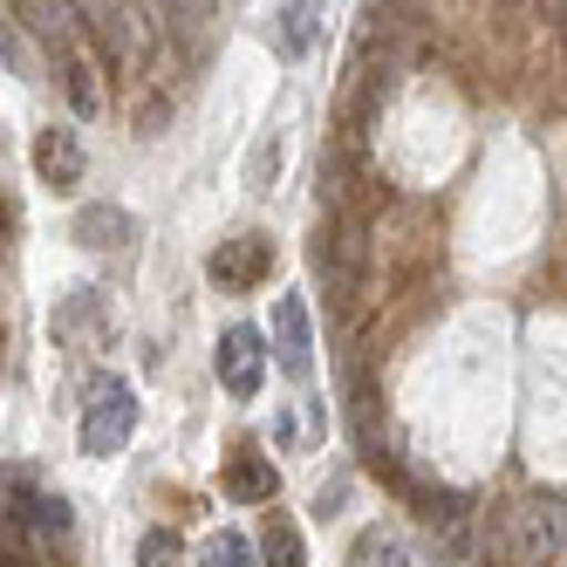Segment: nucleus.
Instances as JSON below:
<instances>
[{
    "instance_id": "1",
    "label": "nucleus",
    "mask_w": 567,
    "mask_h": 567,
    "mask_svg": "<svg viewBox=\"0 0 567 567\" xmlns=\"http://www.w3.org/2000/svg\"><path fill=\"white\" fill-rule=\"evenodd\" d=\"M485 554L499 567H547L567 554V513L560 499H519L499 513V526H485Z\"/></svg>"
},
{
    "instance_id": "2",
    "label": "nucleus",
    "mask_w": 567,
    "mask_h": 567,
    "mask_svg": "<svg viewBox=\"0 0 567 567\" xmlns=\"http://www.w3.org/2000/svg\"><path fill=\"white\" fill-rule=\"evenodd\" d=\"M315 267H321V280H329L336 301L355 295L362 267H370V233H362L355 213H329V226H321V239H315Z\"/></svg>"
},
{
    "instance_id": "3",
    "label": "nucleus",
    "mask_w": 567,
    "mask_h": 567,
    "mask_svg": "<svg viewBox=\"0 0 567 567\" xmlns=\"http://www.w3.org/2000/svg\"><path fill=\"white\" fill-rule=\"evenodd\" d=\"M131 431H137V390L116 383V377L96 383L90 403H83V452L110 458V452H124V444H131Z\"/></svg>"
},
{
    "instance_id": "4",
    "label": "nucleus",
    "mask_w": 567,
    "mask_h": 567,
    "mask_svg": "<svg viewBox=\"0 0 567 567\" xmlns=\"http://www.w3.org/2000/svg\"><path fill=\"white\" fill-rule=\"evenodd\" d=\"M267 274H274V239H267V233L219 239V247L206 254V280H213L219 295H254Z\"/></svg>"
},
{
    "instance_id": "5",
    "label": "nucleus",
    "mask_w": 567,
    "mask_h": 567,
    "mask_svg": "<svg viewBox=\"0 0 567 567\" xmlns=\"http://www.w3.org/2000/svg\"><path fill=\"white\" fill-rule=\"evenodd\" d=\"M213 370H219V383L233 390V396H254L260 390V377H267V336L260 329H226L219 336V349H213Z\"/></svg>"
},
{
    "instance_id": "6",
    "label": "nucleus",
    "mask_w": 567,
    "mask_h": 567,
    "mask_svg": "<svg viewBox=\"0 0 567 567\" xmlns=\"http://www.w3.org/2000/svg\"><path fill=\"white\" fill-rule=\"evenodd\" d=\"M83 172H90V157H83V137H75L69 124L34 131V178H42L49 192H75Z\"/></svg>"
},
{
    "instance_id": "7",
    "label": "nucleus",
    "mask_w": 567,
    "mask_h": 567,
    "mask_svg": "<svg viewBox=\"0 0 567 567\" xmlns=\"http://www.w3.org/2000/svg\"><path fill=\"white\" fill-rule=\"evenodd\" d=\"M274 349H280V370H288L295 383L315 370V336H308V301L301 295L274 301Z\"/></svg>"
},
{
    "instance_id": "8",
    "label": "nucleus",
    "mask_w": 567,
    "mask_h": 567,
    "mask_svg": "<svg viewBox=\"0 0 567 567\" xmlns=\"http://www.w3.org/2000/svg\"><path fill=\"white\" fill-rule=\"evenodd\" d=\"M131 233H137V219H131L124 206H110V198H96V206H83V213H75V226H69V239H75V247H90V254L131 247Z\"/></svg>"
},
{
    "instance_id": "9",
    "label": "nucleus",
    "mask_w": 567,
    "mask_h": 567,
    "mask_svg": "<svg viewBox=\"0 0 567 567\" xmlns=\"http://www.w3.org/2000/svg\"><path fill=\"white\" fill-rule=\"evenodd\" d=\"M96 42L110 49V62H124V69H144L151 62V21L131 8V0H116V14L103 21V34Z\"/></svg>"
},
{
    "instance_id": "10",
    "label": "nucleus",
    "mask_w": 567,
    "mask_h": 567,
    "mask_svg": "<svg viewBox=\"0 0 567 567\" xmlns=\"http://www.w3.org/2000/svg\"><path fill=\"white\" fill-rule=\"evenodd\" d=\"M321 42V0H280V14H274V49L301 62L308 49Z\"/></svg>"
},
{
    "instance_id": "11",
    "label": "nucleus",
    "mask_w": 567,
    "mask_h": 567,
    "mask_svg": "<svg viewBox=\"0 0 567 567\" xmlns=\"http://www.w3.org/2000/svg\"><path fill=\"white\" fill-rule=\"evenodd\" d=\"M69 534H75V513H69V499H62V493H28V506H21V540L62 547Z\"/></svg>"
},
{
    "instance_id": "12",
    "label": "nucleus",
    "mask_w": 567,
    "mask_h": 567,
    "mask_svg": "<svg viewBox=\"0 0 567 567\" xmlns=\"http://www.w3.org/2000/svg\"><path fill=\"white\" fill-rule=\"evenodd\" d=\"M280 493V472H274V458H260V452H239L233 465H226V499H239V506H267Z\"/></svg>"
},
{
    "instance_id": "13",
    "label": "nucleus",
    "mask_w": 567,
    "mask_h": 567,
    "mask_svg": "<svg viewBox=\"0 0 567 567\" xmlns=\"http://www.w3.org/2000/svg\"><path fill=\"white\" fill-rule=\"evenodd\" d=\"M62 90H69L75 116H96V110H103V90H96V62H90V55H75V49H62Z\"/></svg>"
},
{
    "instance_id": "14",
    "label": "nucleus",
    "mask_w": 567,
    "mask_h": 567,
    "mask_svg": "<svg viewBox=\"0 0 567 567\" xmlns=\"http://www.w3.org/2000/svg\"><path fill=\"white\" fill-rule=\"evenodd\" d=\"M349 567H411V547L396 534H383V526H362L355 547H349Z\"/></svg>"
},
{
    "instance_id": "15",
    "label": "nucleus",
    "mask_w": 567,
    "mask_h": 567,
    "mask_svg": "<svg viewBox=\"0 0 567 567\" xmlns=\"http://www.w3.org/2000/svg\"><path fill=\"white\" fill-rule=\"evenodd\" d=\"M151 8H157V28L178 34V42H198L213 21V0H151Z\"/></svg>"
},
{
    "instance_id": "16",
    "label": "nucleus",
    "mask_w": 567,
    "mask_h": 567,
    "mask_svg": "<svg viewBox=\"0 0 567 567\" xmlns=\"http://www.w3.org/2000/svg\"><path fill=\"white\" fill-rule=\"evenodd\" d=\"M0 62H8L21 83H42V55L28 49V34H21V21H0Z\"/></svg>"
},
{
    "instance_id": "17",
    "label": "nucleus",
    "mask_w": 567,
    "mask_h": 567,
    "mask_svg": "<svg viewBox=\"0 0 567 567\" xmlns=\"http://www.w3.org/2000/svg\"><path fill=\"white\" fill-rule=\"evenodd\" d=\"M260 560H267V567H308V554H301V534H295L288 519H274V526H267Z\"/></svg>"
},
{
    "instance_id": "18",
    "label": "nucleus",
    "mask_w": 567,
    "mask_h": 567,
    "mask_svg": "<svg viewBox=\"0 0 567 567\" xmlns=\"http://www.w3.org/2000/svg\"><path fill=\"white\" fill-rule=\"evenodd\" d=\"M260 554H254V540L239 534V526H226V534H213L206 540V567H254Z\"/></svg>"
},
{
    "instance_id": "19",
    "label": "nucleus",
    "mask_w": 567,
    "mask_h": 567,
    "mask_svg": "<svg viewBox=\"0 0 567 567\" xmlns=\"http://www.w3.org/2000/svg\"><path fill=\"white\" fill-rule=\"evenodd\" d=\"M274 172H280V137H260L247 157V192H274Z\"/></svg>"
},
{
    "instance_id": "20",
    "label": "nucleus",
    "mask_w": 567,
    "mask_h": 567,
    "mask_svg": "<svg viewBox=\"0 0 567 567\" xmlns=\"http://www.w3.org/2000/svg\"><path fill=\"white\" fill-rule=\"evenodd\" d=\"M178 534H165V526H151V534L137 540V567H178Z\"/></svg>"
},
{
    "instance_id": "21",
    "label": "nucleus",
    "mask_w": 567,
    "mask_h": 567,
    "mask_svg": "<svg viewBox=\"0 0 567 567\" xmlns=\"http://www.w3.org/2000/svg\"><path fill=\"white\" fill-rule=\"evenodd\" d=\"M96 308H103V301H96V288H75V295H69V308L55 315V336H75L83 321H96Z\"/></svg>"
},
{
    "instance_id": "22",
    "label": "nucleus",
    "mask_w": 567,
    "mask_h": 567,
    "mask_svg": "<svg viewBox=\"0 0 567 567\" xmlns=\"http://www.w3.org/2000/svg\"><path fill=\"white\" fill-rule=\"evenodd\" d=\"M69 14H75V21H83L90 34H103V21L116 14V0H69Z\"/></svg>"
},
{
    "instance_id": "23",
    "label": "nucleus",
    "mask_w": 567,
    "mask_h": 567,
    "mask_svg": "<svg viewBox=\"0 0 567 567\" xmlns=\"http://www.w3.org/2000/svg\"><path fill=\"white\" fill-rule=\"evenodd\" d=\"M342 493H349V485L336 478V485H321V493H315V519H336V506H342Z\"/></svg>"
},
{
    "instance_id": "24",
    "label": "nucleus",
    "mask_w": 567,
    "mask_h": 567,
    "mask_svg": "<svg viewBox=\"0 0 567 567\" xmlns=\"http://www.w3.org/2000/svg\"><path fill=\"white\" fill-rule=\"evenodd\" d=\"M540 8H547V21H554V34H560V42H567V0H540Z\"/></svg>"
},
{
    "instance_id": "25",
    "label": "nucleus",
    "mask_w": 567,
    "mask_h": 567,
    "mask_svg": "<svg viewBox=\"0 0 567 567\" xmlns=\"http://www.w3.org/2000/svg\"><path fill=\"white\" fill-rule=\"evenodd\" d=\"M0 355H8V329H0Z\"/></svg>"
}]
</instances>
